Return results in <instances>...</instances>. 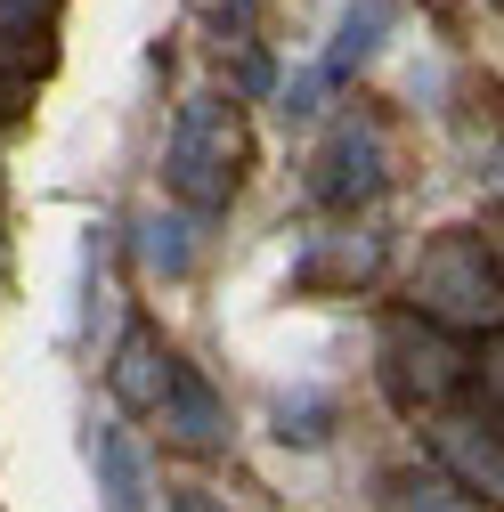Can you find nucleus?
<instances>
[{
	"instance_id": "1a4fd4ad",
	"label": "nucleus",
	"mask_w": 504,
	"mask_h": 512,
	"mask_svg": "<svg viewBox=\"0 0 504 512\" xmlns=\"http://www.w3.org/2000/svg\"><path fill=\"white\" fill-rule=\"evenodd\" d=\"M163 382H171V358H163L155 342H122V366H114L122 407H155V399H163Z\"/></svg>"
},
{
	"instance_id": "f03ea898",
	"label": "nucleus",
	"mask_w": 504,
	"mask_h": 512,
	"mask_svg": "<svg viewBox=\"0 0 504 512\" xmlns=\"http://www.w3.org/2000/svg\"><path fill=\"white\" fill-rule=\"evenodd\" d=\"M415 301H423L431 317H456V326H496V277L480 269V252H472V244H456V252H439V261H423Z\"/></svg>"
},
{
	"instance_id": "dca6fc26",
	"label": "nucleus",
	"mask_w": 504,
	"mask_h": 512,
	"mask_svg": "<svg viewBox=\"0 0 504 512\" xmlns=\"http://www.w3.org/2000/svg\"><path fill=\"white\" fill-rule=\"evenodd\" d=\"M0 114H9V106H0Z\"/></svg>"
},
{
	"instance_id": "f257e3e1",
	"label": "nucleus",
	"mask_w": 504,
	"mask_h": 512,
	"mask_svg": "<svg viewBox=\"0 0 504 512\" xmlns=\"http://www.w3.org/2000/svg\"><path fill=\"white\" fill-rule=\"evenodd\" d=\"M228 131H220V106L212 98H187L179 106V131H171V155H163V171H171V187L196 212H212V204H228Z\"/></svg>"
},
{
	"instance_id": "2eb2a0df",
	"label": "nucleus",
	"mask_w": 504,
	"mask_h": 512,
	"mask_svg": "<svg viewBox=\"0 0 504 512\" xmlns=\"http://www.w3.org/2000/svg\"><path fill=\"white\" fill-rule=\"evenodd\" d=\"M0 106H9V82H0Z\"/></svg>"
},
{
	"instance_id": "f8f14e48",
	"label": "nucleus",
	"mask_w": 504,
	"mask_h": 512,
	"mask_svg": "<svg viewBox=\"0 0 504 512\" xmlns=\"http://www.w3.org/2000/svg\"><path fill=\"white\" fill-rule=\"evenodd\" d=\"M277 423H285V439H326V407H318V399H301V407H285Z\"/></svg>"
},
{
	"instance_id": "9b49d317",
	"label": "nucleus",
	"mask_w": 504,
	"mask_h": 512,
	"mask_svg": "<svg viewBox=\"0 0 504 512\" xmlns=\"http://www.w3.org/2000/svg\"><path fill=\"white\" fill-rule=\"evenodd\" d=\"M318 98H326V74H318V66L285 82V114H318Z\"/></svg>"
},
{
	"instance_id": "6e6552de",
	"label": "nucleus",
	"mask_w": 504,
	"mask_h": 512,
	"mask_svg": "<svg viewBox=\"0 0 504 512\" xmlns=\"http://www.w3.org/2000/svg\"><path fill=\"white\" fill-rule=\"evenodd\" d=\"M139 261H147L155 277H187L196 244H187V220H179V212H147V220H139Z\"/></svg>"
},
{
	"instance_id": "0eeeda50",
	"label": "nucleus",
	"mask_w": 504,
	"mask_h": 512,
	"mask_svg": "<svg viewBox=\"0 0 504 512\" xmlns=\"http://www.w3.org/2000/svg\"><path fill=\"white\" fill-rule=\"evenodd\" d=\"M98 472H106V504H114V512H147V472H139L131 439H122L114 423L98 431Z\"/></svg>"
},
{
	"instance_id": "4468645a",
	"label": "nucleus",
	"mask_w": 504,
	"mask_h": 512,
	"mask_svg": "<svg viewBox=\"0 0 504 512\" xmlns=\"http://www.w3.org/2000/svg\"><path fill=\"white\" fill-rule=\"evenodd\" d=\"M179 512H220V504L212 496H179Z\"/></svg>"
},
{
	"instance_id": "423d86ee",
	"label": "nucleus",
	"mask_w": 504,
	"mask_h": 512,
	"mask_svg": "<svg viewBox=\"0 0 504 512\" xmlns=\"http://www.w3.org/2000/svg\"><path fill=\"white\" fill-rule=\"evenodd\" d=\"M391 25H399V0H358V9L342 17V33H334V49L318 57V74H326V90H334V82H350V74L366 66V57L383 49V33H391Z\"/></svg>"
},
{
	"instance_id": "39448f33",
	"label": "nucleus",
	"mask_w": 504,
	"mask_h": 512,
	"mask_svg": "<svg viewBox=\"0 0 504 512\" xmlns=\"http://www.w3.org/2000/svg\"><path fill=\"white\" fill-rule=\"evenodd\" d=\"M155 407H163V431H171L179 447H220V439H228V407L212 399L204 374H171Z\"/></svg>"
},
{
	"instance_id": "20e7f679",
	"label": "nucleus",
	"mask_w": 504,
	"mask_h": 512,
	"mask_svg": "<svg viewBox=\"0 0 504 512\" xmlns=\"http://www.w3.org/2000/svg\"><path fill=\"white\" fill-rule=\"evenodd\" d=\"M374 187H383V147H374L366 122H342L334 147H326V179H318V196H326L334 212H350V204L374 196Z\"/></svg>"
},
{
	"instance_id": "7ed1b4c3",
	"label": "nucleus",
	"mask_w": 504,
	"mask_h": 512,
	"mask_svg": "<svg viewBox=\"0 0 504 512\" xmlns=\"http://www.w3.org/2000/svg\"><path fill=\"white\" fill-rule=\"evenodd\" d=\"M383 358H391V391H399L407 407H415V399L439 407V399L464 382V350H456L448 334H431V326H399Z\"/></svg>"
},
{
	"instance_id": "9d476101",
	"label": "nucleus",
	"mask_w": 504,
	"mask_h": 512,
	"mask_svg": "<svg viewBox=\"0 0 504 512\" xmlns=\"http://www.w3.org/2000/svg\"><path fill=\"white\" fill-rule=\"evenodd\" d=\"M439 447H448V464H456L480 496H496V439H480L472 423H448V431H439Z\"/></svg>"
},
{
	"instance_id": "ddd939ff",
	"label": "nucleus",
	"mask_w": 504,
	"mask_h": 512,
	"mask_svg": "<svg viewBox=\"0 0 504 512\" xmlns=\"http://www.w3.org/2000/svg\"><path fill=\"white\" fill-rule=\"evenodd\" d=\"M415 512H464V504H456L448 488H439V480H431V488H415Z\"/></svg>"
}]
</instances>
